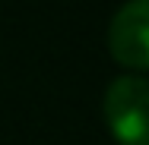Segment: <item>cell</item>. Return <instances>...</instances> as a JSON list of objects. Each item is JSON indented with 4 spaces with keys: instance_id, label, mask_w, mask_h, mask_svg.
<instances>
[{
    "instance_id": "1",
    "label": "cell",
    "mask_w": 149,
    "mask_h": 145,
    "mask_svg": "<svg viewBox=\"0 0 149 145\" xmlns=\"http://www.w3.org/2000/svg\"><path fill=\"white\" fill-rule=\"evenodd\" d=\"M105 123L118 145H149V82L124 73L105 88Z\"/></svg>"
},
{
    "instance_id": "2",
    "label": "cell",
    "mask_w": 149,
    "mask_h": 145,
    "mask_svg": "<svg viewBox=\"0 0 149 145\" xmlns=\"http://www.w3.org/2000/svg\"><path fill=\"white\" fill-rule=\"evenodd\" d=\"M108 51L120 66L143 76L149 69V0H127L108 25Z\"/></svg>"
}]
</instances>
